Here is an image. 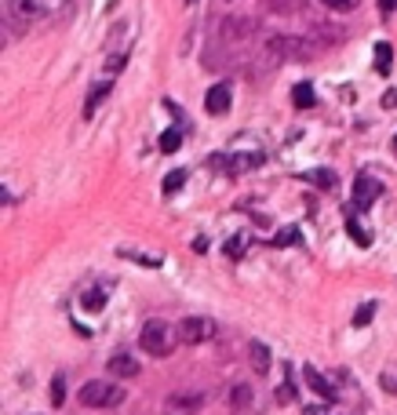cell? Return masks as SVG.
<instances>
[{
  "label": "cell",
  "mask_w": 397,
  "mask_h": 415,
  "mask_svg": "<svg viewBox=\"0 0 397 415\" xmlns=\"http://www.w3.org/2000/svg\"><path fill=\"white\" fill-rule=\"evenodd\" d=\"M263 55H266L270 62H284V58H310V55H313V44H310V40H303V37H284V33H277V37H270V40L263 44Z\"/></svg>",
  "instance_id": "1"
},
{
  "label": "cell",
  "mask_w": 397,
  "mask_h": 415,
  "mask_svg": "<svg viewBox=\"0 0 397 415\" xmlns=\"http://www.w3.org/2000/svg\"><path fill=\"white\" fill-rule=\"evenodd\" d=\"M77 397H81L84 408H117V405H124V390L114 386V382H102V379L84 382Z\"/></svg>",
  "instance_id": "2"
},
{
  "label": "cell",
  "mask_w": 397,
  "mask_h": 415,
  "mask_svg": "<svg viewBox=\"0 0 397 415\" xmlns=\"http://www.w3.org/2000/svg\"><path fill=\"white\" fill-rule=\"evenodd\" d=\"M176 339H179V335H171V328L164 321H146L142 331H139V343H142V350H146L150 357H168L171 346H176Z\"/></svg>",
  "instance_id": "3"
},
{
  "label": "cell",
  "mask_w": 397,
  "mask_h": 415,
  "mask_svg": "<svg viewBox=\"0 0 397 415\" xmlns=\"http://www.w3.org/2000/svg\"><path fill=\"white\" fill-rule=\"evenodd\" d=\"M176 335L186 346H201V343H208L215 335V321L212 317H182V321L176 324Z\"/></svg>",
  "instance_id": "4"
},
{
  "label": "cell",
  "mask_w": 397,
  "mask_h": 415,
  "mask_svg": "<svg viewBox=\"0 0 397 415\" xmlns=\"http://www.w3.org/2000/svg\"><path fill=\"white\" fill-rule=\"evenodd\" d=\"M379 194H383V182L372 179L368 171H361L354 179V197H350V208L354 212H368V208L379 201Z\"/></svg>",
  "instance_id": "5"
},
{
  "label": "cell",
  "mask_w": 397,
  "mask_h": 415,
  "mask_svg": "<svg viewBox=\"0 0 397 415\" xmlns=\"http://www.w3.org/2000/svg\"><path fill=\"white\" fill-rule=\"evenodd\" d=\"M201 408H204V393H197V390L171 393L164 401V415H197Z\"/></svg>",
  "instance_id": "6"
},
{
  "label": "cell",
  "mask_w": 397,
  "mask_h": 415,
  "mask_svg": "<svg viewBox=\"0 0 397 415\" xmlns=\"http://www.w3.org/2000/svg\"><path fill=\"white\" fill-rule=\"evenodd\" d=\"M8 15L15 22H22V26L40 22L47 15V0H8Z\"/></svg>",
  "instance_id": "7"
},
{
  "label": "cell",
  "mask_w": 397,
  "mask_h": 415,
  "mask_svg": "<svg viewBox=\"0 0 397 415\" xmlns=\"http://www.w3.org/2000/svg\"><path fill=\"white\" fill-rule=\"evenodd\" d=\"M230 102H233V91L226 81H219L208 88V95H204V109H208L212 117H222V113H230Z\"/></svg>",
  "instance_id": "8"
},
{
  "label": "cell",
  "mask_w": 397,
  "mask_h": 415,
  "mask_svg": "<svg viewBox=\"0 0 397 415\" xmlns=\"http://www.w3.org/2000/svg\"><path fill=\"white\" fill-rule=\"evenodd\" d=\"M303 379H306V386H310L317 397H321V401H328V405H332V401H339V390L332 386V382H328L321 372H317L313 364H306V368H303Z\"/></svg>",
  "instance_id": "9"
},
{
  "label": "cell",
  "mask_w": 397,
  "mask_h": 415,
  "mask_svg": "<svg viewBox=\"0 0 397 415\" xmlns=\"http://www.w3.org/2000/svg\"><path fill=\"white\" fill-rule=\"evenodd\" d=\"M106 368L114 372V375H120V379H135V375H139V361H135L132 354H114Z\"/></svg>",
  "instance_id": "10"
},
{
  "label": "cell",
  "mask_w": 397,
  "mask_h": 415,
  "mask_svg": "<svg viewBox=\"0 0 397 415\" xmlns=\"http://www.w3.org/2000/svg\"><path fill=\"white\" fill-rule=\"evenodd\" d=\"M251 401H256V393H251L248 382H241V386H233V390H230L226 408H230V412H244V408H251Z\"/></svg>",
  "instance_id": "11"
},
{
  "label": "cell",
  "mask_w": 397,
  "mask_h": 415,
  "mask_svg": "<svg viewBox=\"0 0 397 415\" xmlns=\"http://www.w3.org/2000/svg\"><path fill=\"white\" fill-rule=\"evenodd\" d=\"M259 164H263V153H237V157H230L226 171L230 175H241V171H251V168H259Z\"/></svg>",
  "instance_id": "12"
},
{
  "label": "cell",
  "mask_w": 397,
  "mask_h": 415,
  "mask_svg": "<svg viewBox=\"0 0 397 415\" xmlns=\"http://www.w3.org/2000/svg\"><path fill=\"white\" fill-rule=\"evenodd\" d=\"M372 58H375V73H390V66H394V47L387 44V40H375V52H372Z\"/></svg>",
  "instance_id": "13"
},
{
  "label": "cell",
  "mask_w": 397,
  "mask_h": 415,
  "mask_svg": "<svg viewBox=\"0 0 397 415\" xmlns=\"http://www.w3.org/2000/svg\"><path fill=\"white\" fill-rule=\"evenodd\" d=\"M106 95H114V81H102V84H95V88H91L88 102H84V117H91L95 109L102 106V99H106Z\"/></svg>",
  "instance_id": "14"
},
{
  "label": "cell",
  "mask_w": 397,
  "mask_h": 415,
  "mask_svg": "<svg viewBox=\"0 0 397 415\" xmlns=\"http://www.w3.org/2000/svg\"><path fill=\"white\" fill-rule=\"evenodd\" d=\"M248 33H251V22L248 19H230L226 26H222V37H226L230 44H241Z\"/></svg>",
  "instance_id": "15"
},
{
  "label": "cell",
  "mask_w": 397,
  "mask_h": 415,
  "mask_svg": "<svg viewBox=\"0 0 397 415\" xmlns=\"http://www.w3.org/2000/svg\"><path fill=\"white\" fill-rule=\"evenodd\" d=\"M343 222H346V233L354 237V244H357V248H368V244H372V237L361 230V222H357V215H354V208L346 212V219H343Z\"/></svg>",
  "instance_id": "16"
},
{
  "label": "cell",
  "mask_w": 397,
  "mask_h": 415,
  "mask_svg": "<svg viewBox=\"0 0 397 415\" xmlns=\"http://www.w3.org/2000/svg\"><path fill=\"white\" fill-rule=\"evenodd\" d=\"M292 102H295L299 109H310V106L317 102V95H313V84H310V81H299V84L292 88Z\"/></svg>",
  "instance_id": "17"
},
{
  "label": "cell",
  "mask_w": 397,
  "mask_h": 415,
  "mask_svg": "<svg viewBox=\"0 0 397 415\" xmlns=\"http://www.w3.org/2000/svg\"><path fill=\"white\" fill-rule=\"evenodd\" d=\"M303 182H313V186H321V189H336V186H339L336 171H328V168H321V171H303Z\"/></svg>",
  "instance_id": "18"
},
{
  "label": "cell",
  "mask_w": 397,
  "mask_h": 415,
  "mask_svg": "<svg viewBox=\"0 0 397 415\" xmlns=\"http://www.w3.org/2000/svg\"><path fill=\"white\" fill-rule=\"evenodd\" d=\"M248 354H251V368H256L259 375L270 372V346H266V343H251Z\"/></svg>",
  "instance_id": "19"
},
{
  "label": "cell",
  "mask_w": 397,
  "mask_h": 415,
  "mask_svg": "<svg viewBox=\"0 0 397 415\" xmlns=\"http://www.w3.org/2000/svg\"><path fill=\"white\" fill-rule=\"evenodd\" d=\"M81 306H84L88 313H99V310L106 306V288H88V292L81 295Z\"/></svg>",
  "instance_id": "20"
},
{
  "label": "cell",
  "mask_w": 397,
  "mask_h": 415,
  "mask_svg": "<svg viewBox=\"0 0 397 415\" xmlns=\"http://www.w3.org/2000/svg\"><path fill=\"white\" fill-rule=\"evenodd\" d=\"M263 8L274 11V15H288V11H303L306 4L303 0H263Z\"/></svg>",
  "instance_id": "21"
},
{
  "label": "cell",
  "mask_w": 397,
  "mask_h": 415,
  "mask_svg": "<svg viewBox=\"0 0 397 415\" xmlns=\"http://www.w3.org/2000/svg\"><path fill=\"white\" fill-rule=\"evenodd\" d=\"M244 248H248V233H233L226 244H222V251H226V259H241L244 255Z\"/></svg>",
  "instance_id": "22"
},
{
  "label": "cell",
  "mask_w": 397,
  "mask_h": 415,
  "mask_svg": "<svg viewBox=\"0 0 397 415\" xmlns=\"http://www.w3.org/2000/svg\"><path fill=\"white\" fill-rule=\"evenodd\" d=\"M270 244H274V248H288V244H303V233H299L295 226H288V230H281L277 237H274V241H270Z\"/></svg>",
  "instance_id": "23"
},
{
  "label": "cell",
  "mask_w": 397,
  "mask_h": 415,
  "mask_svg": "<svg viewBox=\"0 0 397 415\" xmlns=\"http://www.w3.org/2000/svg\"><path fill=\"white\" fill-rule=\"evenodd\" d=\"M182 146V132H179V127H168V132L161 135V150L164 153H176Z\"/></svg>",
  "instance_id": "24"
},
{
  "label": "cell",
  "mask_w": 397,
  "mask_h": 415,
  "mask_svg": "<svg viewBox=\"0 0 397 415\" xmlns=\"http://www.w3.org/2000/svg\"><path fill=\"white\" fill-rule=\"evenodd\" d=\"M372 317H375V302H361L357 313H354V328H368Z\"/></svg>",
  "instance_id": "25"
},
{
  "label": "cell",
  "mask_w": 397,
  "mask_h": 415,
  "mask_svg": "<svg viewBox=\"0 0 397 415\" xmlns=\"http://www.w3.org/2000/svg\"><path fill=\"white\" fill-rule=\"evenodd\" d=\"M186 179H189V175H186L182 168H179V171H171L168 179H164V194H168V197H171V194H179V189L186 186Z\"/></svg>",
  "instance_id": "26"
},
{
  "label": "cell",
  "mask_w": 397,
  "mask_h": 415,
  "mask_svg": "<svg viewBox=\"0 0 397 415\" xmlns=\"http://www.w3.org/2000/svg\"><path fill=\"white\" fill-rule=\"evenodd\" d=\"M292 401H295V382L284 379L281 386H277V405H292Z\"/></svg>",
  "instance_id": "27"
},
{
  "label": "cell",
  "mask_w": 397,
  "mask_h": 415,
  "mask_svg": "<svg viewBox=\"0 0 397 415\" xmlns=\"http://www.w3.org/2000/svg\"><path fill=\"white\" fill-rule=\"evenodd\" d=\"M62 401H66V379H62V375H55V379H52V405L59 408Z\"/></svg>",
  "instance_id": "28"
},
{
  "label": "cell",
  "mask_w": 397,
  "mask_h": 415,
  "mask_svg": "<svg viewBox=\"0 0 397 415\" xmlns=\"http://www.w3.org/2000/svg\"><path fill=\"white\" fill-rule=\"evenodd\" d=\"M120 255H124V259H132V263H142V266H161V259H157V255H139V251H132V248H124Z\"/></svg>",
  "instance_id": "29"
},
{
  "label": "cell",
  "mask_w": 397,
  "mask_h": 415,
  "mask_svg": "<svg viewBox=\"0 0 397 415\" xmlns=\"http://www.w3.org/2000/svg\"><path fill=\"white\" fill-rule=\"evenodd\" d=\"M321 4L332 8V11H343V15H346V11H357L361 0H321Z\"/></svg>",
  "instance_id": "30"
},
{
  "label": "cell",
  "mask_w": 397,
  "mask_h": 415,
  "mask_svg": "<svg viewBox=\"0 0 397 415\" xmlns=\"http://www.w3.org/2000/svg\"><path fill=\"white\" fill-rule=\"evenodd\" d=\"M124 58H128V55H117V58H109V62H106V73H120V70H124Z\"/></svg>",
  "instance_id": "31"
},
{
  "label": "cell",
  "mask_w": 397,
  "mask_h": 415,
  "mask_svg": "<svg viewBox=\"0 0 397 415\" xmlns=\"http://www.w3.org/2000/svg\"><path fill=\"white\" fill-rule=\"evenodd\" d=\"M383 109H397V91H387L383 95Z\"/></svg>",
  "instance_id": "32"
},
{
  "label": "cell",
  "mask_w": 397,
  "mask_h": 415,
  "mask_svg": "<svg viewBox=\"0 0 397 415\" xmlns=\"http://www.w3.org/2000/svg\"><path fill=\"white\" fill-rule=\"evenodd\" d=\"M379 11H383V15H394V11H397V0H379Z\"/></svg>",
  "instance_id": "33"
},
{
  "label": "cell",
  "mask_w": 397,
  "mask_h": 415,
  "mask_svg": "<svg viewBox=\"0 0 397 415\" xmlns=\"http://www.w3.org/2000/svg\"><path fill=\"white\" fill-rule=\"evenodd\" d=\"M394 153H397V135H394Z\"/></svg>",
  "instance_id": "34"
},
{
  "label": "cell",
  "mask_w": 397,
  "mask_h": 415,
  "mask_svg": "<svg viewBox=\"0 0 397 415\" xmlns=\"http://www.w3.org/2000/svg\"><path fill=\"white\" fill-rule=\"evenodd\" d=\"M310 415H317V412H310Z\"/></svg>",
  "instance_id": "35"
}]
</instances>
